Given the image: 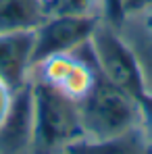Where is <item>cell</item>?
Returning a JSON list of instances; mask_svg holds the SVG:
<instances>
[{"label":"cell","mask_w":152,"mask_h":154,"mask_svg":"<svg viewBox=\"0 0 152 154\" xmlns=\"http://www.w3.org/2000/svg\"><path fill=\"white\" fill-rule=\"evenodd\" d=\"M79 115L83 137L69 148L71 152H77L83 146L106 144L138 131L144 112L135 96L100 75L92 92L79 100Z\"/></svg>","instance_id":"cell-1"},{"label":"cell","mask_w":152,"mask_h":154,"mask_svg":"<svg viewBox=\"0 0 152 154\" xmlns=\"http://www.w3.org/2000/svg\"><path fill=\"white\" fill-rule=\"evenodd\" d=\"M31 79L33 88V146L31 152L69 150L83 137L79 102L58 88L40 79Z\"/></svg>","instance_id":"cell-2"},{"label":"cell","mask_w":152,"mask_h":154,"mask_svg":"<svg viewBox=\"0 0 152 154\" xmlns=\"http://www.w3.org/2000/svg\"><path fill=\"white\" fill-rule=\"evenodd\" d=\"M90 48L94 52L98 71L104 79L119 85L121 90L129 92L142 102L144 96V75L142 67L138 63V56L133 48L115 31V27L98 19L90 35Z\"/></svg>","instance_id":"cell-3"},{"label":"cell","mask_w":152,"mask_h":154,"mask_svg":"<svg viewBox=\"0 0 152 154\" xmlns=\"http://www.w3.org/2000/svg\"><path fill=\"white\" fill-rule=\"evenodd\" d=\"M98 19L100 17L50 13L33 29V54H31L33 65L50 54L73 52L77 46L90 40Z\"/></svg>","instance_id":"cell-4"},{"label":"cell","mask_w":152,"mask_h":154,"mask_svg":"<svg viewBox=\"0 0 152 154\" xmlns=\"http://www.w3.org/2000/svg\"><path fill=\"white\" fill-rule=\"evenodd\" d=\"M33 146V88L31 79L13 90L8 110L0 123V152H31Z\"/></svg>","instance_id":"cell-5"},{"label":"cell","mask_w":152,"mask_h":154,"mask_svg":"<svg viewBox=\"0 0 152 154\" xmlns=\"http://www.w3.org/2000/svg\"><path fill=\"white\" fill-rule=\"evenodd\" d=\"M33 31L0 33V81L11 90L25 85L31 77Z\"/></svg>","instance_id":"cell-6"},{"label":"cell","mask_w":152,"mask_h":154,"mask_svg":"<svg viewBox=\"0 0 152 154\" xmlns=\"http://www.w3.org/2000/svg\"><path fill=\"white\" fill-rule=\"evenodd\" d=\"M50 15V0H0V33L33 31Z\"/></svg>","instance_id":"cell-7"},{"label":"cell","mask_w":152,"mask_h":154,"mask_svg":"<svg viewBox=\"0 0 152 154\" xmlns=\"http://www.w3.org/2000/svg\"><path fill=\"white\" fill-rule=\"evenodd\" d=\"M102 4H104V0H50V13L102 17Z\"/></svg>","instance_id":"cell-8"},{"label":"cell","mask_w":152,"mask_h":154,"mask_svg":"<svg viewBox=\"0 0 152 154\" xmlns=\"http://www.w3.org/2000/svg\"><path fill=\"white\" fill-rule=\"evenodd\" d=\"M152 8V0H119V11L123 17H133Z\"/></svg>","instance_id":"cell-9"},{"label":"cell","mask_w":152,"mask_h":154,"mask_svg":"<svg viewBox=\"0 0 152 154\" xmlns=\"http://www.w3.org/2000/svg\"><path fill=\"white\" fill-rule=\"evenodd\" d=\"M11 96H13V90H11L4 81H0V123H2V119H4V115H6V110H8Z\"/></svg>","instance_id":"cell-10"}]
</instances>
